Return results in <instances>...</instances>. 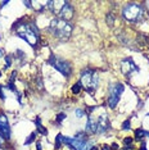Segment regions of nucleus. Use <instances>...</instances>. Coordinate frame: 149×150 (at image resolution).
Returning <instances> with one entry per match:
<instances>
[{
	"mask_svg": "<svg viewBox=\"0 0 149 150\" xmlns=\"http://www.w3.org/2000/svg\"><path fill=\"white\" fill-rule=\"evenodd\" d=\"M60 141H63V136L59 134L58 136H57V139H55V149H59L60 144H62V142H60Z\"/></svg>",
	"mask_w": 149,
	"mask_h": 150,
	"instance_id": "obj_18",
	"label": "nucleus"
},
{
	"mask_svg": "<svg viewBox=\"0 0 149 150\" xmlns=\"http://www.w3.org/2000/svg\"><path fill=\"white\" fill-rule=\"evenodd\" d=\"M82 87H85V90L87 93H94L95 88L98 87V83H99V76H98V72L94 69H84L82 73H81V80H80Z\"/></svg>",
	"mask_w": 149,
	"mask_h": 150,
	"instance_id": "obj_3",
	"label": "nucleus"
},
{
	"mask_svg": "<svg viewBox=\"0 0 149 150\" xmlns=\"http://www.w3.org/2000/svg\"><path fill=\"white\" fill-rule=\"evenodd\" d=\"M76 114H77V117H82V115H85V112H82V110H76Z\"/></svg>",
	"mask_w": 149,
	"mask_h": 150,
	"instance_id": "obj_24",
	"label": "nucleus"
},
{
	"mask_svg": "<svg viewBox=\"0 0 149 150\" xmlns=\"http://www.w3.org/2000/svg\"><path fill=\"white\" fill-rule=\"evenodd\" d=\"M0 76H1V73H0Z\"/></svg>",
	"mask_w": 149,
	"mask_h": 150,
	"instance_id": "obj_30",
	"label": "nucleus"
},
{
	"mask_svg": "<svg viewBox=\"0 0 149 150\" xmlns=\"http://www.w3.org/2000/svg\"><path fill=\"white\" fill-rule=\"evenodd\" d=\"M3 91H4V88H3V86H0V98L4 100V99H5V94L3 93Z\"/></svg>",
	"mask_w": 149,
	"mask_h": 150,
	"instance_id": "obj_23",
	"label": "nucleus"
},
{
	"mask_svg": "<svg viewBox=\"0 0 149 150\" xmlns=\"http://www.w3.org/2000/svg\"><path fill=\"white\" fill-rule=\"evenodd\" d=\"M107 23H108V26H113V23H114V16L112 14V13H109V14H107Z\"/></svg>",
	"mask_w": 149,
	"mask_h": 150,
	"instance_id": "obj_16",
	"label": "nucleus"
},
{
	"mask_svg": "<svg viewBox=\"0 0 149 150\" xmlns=\"http://www.w3.org/2000/svg\"><path fill=\"white\" fill-rule=\"evenodd\" d=\"M81 88H82V85H81V82L79 81V82L74 83L73 86H72V93L73 94H79L80 91H81Z\"/></svg>",
	"mask_w": 149,
	"mask_h": 150,
	"instance_id": "obj_14",
	"label": "nucleus"
},
{
	"mask_svg": "<svg viewBox=\"0 0 149 150\" xmlns=\"http://www.w3.org/2000/svg\"><path fill=\"white\" fill-rule=\"evenodd\" d=\"M48 62H49V64H52L55 69H58L62 74H64L66 77H68L70 74L72 73V67H71V64L67 62V60L59 59V58H57V57H50Z\"/></svg>",
	"mask_w": 149,
	"mask_h": 150,
	"instance_id": "obj_6",
	"label": "nucleus"
},
{
	"mask_svg": "<svg viewBox=\"0 0 149 150\" xmlns=\"http://www.w3.org/2000/svg\"><path fill=\"white\" fill-rule=\"evenodd\" d=\"M5 59H6V67H9V66H11V59H12V55H6V58H5Z\"/></svg>",
	"mask_w": 149,
	"mask_h": 150,
	"instance_id": "obj_22",
	"label": "nucleus"
},
{
	"mask_svg": "<svg viewBox=\"0 0 149 150\" xmlns=\"http://www.w3.org/2000/svg\"><path fill=\"white\" fill-rule=\"evenodd\" d=\"M63 119H66V114L64 113H60L57 115V122H58V123H60V121H63Z\"/></svg>",
	"mask_w": 149,
	"mask_h": 150,
	"instance_id": "obj_20",
	"label": "nucleus"
},
{
	"mask_svg": "<svg viewBox=\"0 0 149 150\" xmlns=\"http://www.w3.org/2000/svg\"><path fill=\"white\" fill-rule=\"evenodd\" d=\"M121 69H122L123 74H126V76H131L133 73L138 72L139 68L138 66L135 64V62L131 58H126V59H123L122 62H121Z\"/></svg>",
	"mask_w": 149,
	"mask_h": 150,
	"instance_id": "obj_7",
	"label": "nucleus"
},
{
	"mask_svg": "<svg viewBox=\"0 0 149 150\" xmlns=\"http://www.w3.org/2000/svg\"><path fill=\"white\" fill-rule=\"evenodd\" d=\"M122 128H123V129H128V128H130V119H127V121L123 122Z\"/></svg>",
	"mask_w": 149,
	"mask_h": 150,
	"instance_id": "obj_21",
	"label": "nucleus"
},
{
	"mask_svg": "<svg viewBox=\"0 0 149 150\" xmlns=\"http://www.w3.org/2000/svg\"><path fill=\"white\" fill-rule=\"evenodd\" d=\"M122 16L128 22H136L140 19V17L143 16V9H141L140 5L128 4L122 9Z\"/></svg>",
	"mask_w": 149,
	"mask_h": 150,
	"instance_id": "obj_4",
	"label": "nucleus"
},
{
	"mask_svg": "<svg viewBox=\"0 0 149 150\" xmlns=\"http://www.w3.org/2000/svg\"><path fill=\"white\" fill-rule=\"evenodd\" d=\"M35 136H36V135H35V132H32V134L30 135L28 137H27V140H26L25 144H26V145H30V144H31V142L33 141V140H35Z\"/></svg>",
	"mask_w": 149,
	"mask_h": 150,
	"instance_id": "obj_19",
	"label": "nucleus"
},
{
	"mask_svg": "<svg viewBox=\"0 0 149 150\" xmlns=\"http://www.w3.org/2000/svg\"><path fill=\"white\" fill-rule=\"evenodd\" d=\"M111 127V123H109V119H108V115L107 114H101L99 118H98V129L96 132L98 134H104L107 132Z\"/></svg>",
	"mask_w": 149,
	"mask_h": 150,
	"instance_id": "obj_10",
	"label": "nucleus"
},
{
	"mask_svg": "<svg viewBox=\"0 0 149 150\" xmlns=\"http://www.w3.org/2000/svg\"><path fill=\"white\" fill-rule=\"evenodd\" d=\"M140 150H148L147 149V146H145V144L143 142V144H141V148H140Z\"/></svg>",
	"mask_w": 149,
	"mask_h": 150,
	"instance_id": "obj_27",
	"label": "nucleus"
},
{
	"mask_svg": "<svg viewBox=\"0 0 149 150\" xmlns=\"http://www.w3.org/2000/svg\"><path fill=\"white\" fill-rule=\"evenodd\" d=\"M73 14H74V11H73V6L70 4L68 1H66V4L62 9H60L58 17L60 19H63V21H71V19L73 18Z\"/></svg>",
	"mask_w": 149,
	"mask_h": 150,
	"instance_id": "obj_8",
	"label": "nucleus"
},
{
	"mask_svg": "<svg viewBox=\"0 0 149 150\" xmlns=\"http://www.w3.org/2000/svg\"><path fill=\"white\" fill-rule=\"evenodd\" d=\"M3 144H4V137H3V136L0 135V146H1Z\"/></svg>",
	"mask_w": 149,
	"mask_h": 150,
	"instance_id": "obj_25",
	"label": "nucleus"
},
{
	"mask_svg": "<svg viewBox=\"0 0 149 150\" xmlns=\"http://www.w3.org/2000/svg\"><path fill=\"white\" fill-rule=\"evenodd\" d=\"M98 129V119H95L94 117H89L87 119V123H86V131L89 134H95Z\"/></svg>",
	"mask_w": 149,
	"mask_h": 150,
	"instance_id": "obj_12",
	"label": "nucleus"
},
{
	"mask_svg": "<svg viewBox=\"0 0 149 150\" xmlns=\"http://www.w3.org/2000/svg\"><path fill=\"white\" fill-rule=\"evenodd\" d=\"M3 55H4V50H3V49H0V58H1Z\"/></svg>",
	"mask_w": 149,
	"mask_h": 150,
	"instance_id": "obj_28",
	"label": "nucleus"
},
{
	"mask_svg": "<svg viewBox=\"0 0 149 150\" xmlns=\"http://www.w3.org/2000/svg\"><path fill=\"white\" fill-rule=\"evenodd\" d=\"M90 150H98V149L95 148V146H93V148H90Z\"/></svg>",
	"mask_w": 149,
	"mask_h": 150,
	"instance_id": "obj_29",
	"label": "nucleus"
},
{
	"mask_svg": "<svg viewBox=\"0 0 149 150\" xmlns=\"http://www.w3.org/2000/svg\"><path fill=\"white\" fill-rule=\"evenodd\" d=\"M16 31L19 37H22L31 46L37 45V42H39V31H37L35 25H32V23H22Z\"/></svg>",
	"mask_w": 149,
	"mask_h": 150,
	"instance_id": "obj_2",
	"label": "nucleus"
},
{
	"mask_svg": "<svg viewBox=\"0 0 149 150\" xmlns=\"http://www.w3.org/2000/svg\"><path fill=\"white\" fill-rule=\"evenodd\" d=\"M49 30L57 39H59L60 41H67L70 39L71 33H72V26L70 25V22L63 21L60 18H54L50 22Z\"/></svg>",
	"mask_w": 149,
	"mask_h": 150,
	"instance_id": "obj_1",
	"label": "nucleus"
},
{
	"mask_svg": "<svg viewBox=\"0 0 149 150\" xmlns=\"http://www.w3.org/2000/svg\"><path fill=\"white\" fill-rule=\"evenodd\" d=\"M144 136H145V131H144V129L138 128L136 131H135V137H136V139H143Z\"/></svg>",
	"mask_w": 149,
	"mask_h": 150,
	"instance_id": "obj_15",
	"label": "nucleus"
},
{
	"mask_svg": "<svg viewBox=\"0 0 149 150\" xmlns=\"http://www.w3.org/2000/svg\"><path fill=\"white\" fill-rule=\"evenodd\" d=\"M101 150H111V148H109V146H108V145H104L103 148H101Z\"/></svg>",
	"mask_w": 149,
	"mask_h": 150,
	"instance_id": "obj_26",
	"label": "nucleus"
},
{
	"mask_svg": "<svg viewBox=\"0 0 149 150\" xmlns=\"http://www.w3.org/2000/svg\"><path fill=\"white\" fill-rule=\"evenodd\" d=\"M64 4H66V1H59V0H54V1H48V8L52 11V13H54V14L58 16L60 9L64 6Z\"/></svg>",
	"mask_w": 149,
	"mask_h": 150,
	"instance_id": "obj_11",
	"label": "nucleus"
},
{
	"mask_svg": "<svg viewBox=\"0 0 149 150\" xmlns=\"http://www.w3.org/2000/svg\"><path fill=\"white\" fill-rule=\"evenodd\" d=\"M123 85L121 83H112L111 87H109V96H108V105H109V108H116V105L118 103V100H120V96L121 94L123 93Z\"/></svg>",
	"mask_w": 149,
	"mask_h": 150,
	"instance_id": "obj_5",
	"label": "nucleus"
},
{
	"mask_svg": "<svg viewBox=\"0 0 149 150\" xmlns=\"http://www.w3.org/2000/svg\"><path fill=\"white\" fill-rule=\"evenodd\" d=\"M131 144H133V139L131 137H126L123 140V145L126 146V148H128V149H131L133 146H131Z\"/></svg>",
	"mask_w": 149,
	"mask_h": 150,
	"instance_id": "obj_17",
	"label": "nucleus"
},
{
	"mask_svg": "<svg viewBox=\"0 0 149 150\" xmlns=\"http://www.w3.org/2000/svg\"><path fill=\"white\" fill-rule=\"evenodd\" d=\"M0 135L4 139H9L11 137V126L8 123V119L6 115L0 113Z\"/></svg>",
	"mask_w": 149,
	"mask_h": 150,
	"instance_id": "obj_9",
	"label": "nucleus"
},
{
	"mask_svg": "<svg viewBox=\"0 0 149 150\" xmlns=\"http://www.w3.org/2000/svg\"><path fill=\"white\" fill-rule=\"evenodd\" d=\"M35 125H36L37 129H39V131H40V134H43V135H46V134H48V131H46V128H45V127H43L41 123H40V118H39V117L36 118Z\"/></svg>",
	"mask_w": 149,
	"mask_h": 150,
	"instance_id": "obj_13",
	"label": "nucleus"
}]
</instances>
